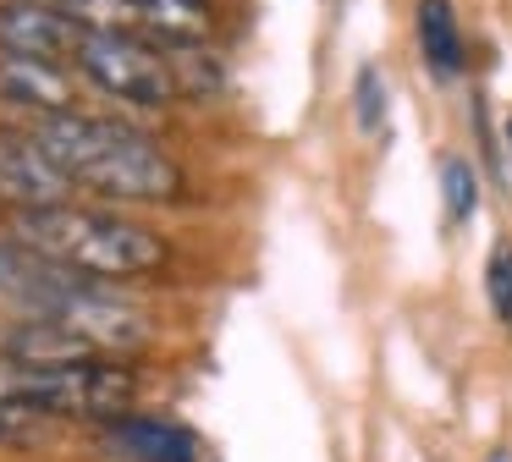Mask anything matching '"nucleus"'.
<instances>
[{"label":"nucleus","mask_w":512,"mask_h":462,"mask_svg":"<svg viewBox=\"0 0 512 462\" xmlns=\"http://www.w3.org/2000/svg\"><path fill=\"white\" fill-rule=\"evenodd\" d=\"M34 143L72 176L78 187H94L105 198H127V204H171L182 193V171L166 160L149 132L133 121L89 116V110H50V116L28 121Z\"/></svg>","instance_id":"1"},{"label":"nucleus","mask_w":512,"mask_h":462,"mask_svg":"<svg viewBox=\"0 0 512 462\" xmlns=\"http://www.w3.org/2000/svg\"><path fill=\"white\" fill-rule=\"evenodd\" d=\"M0 297L12 308H23L28 319H50V325L78 330L100 352H127V347H144L149 341V325L122 297L94 286V275L28 248L23 237L0 242Z\"/></svg>","instance_id":"2"},{"label":"nucleus","mask_w":512,"mask_h":462,"mask_svg":"<svg viewBox=\"0 0 512 462\" xmlns=\"http://www.w3.org/2000/svg\"><path fill=\"white\" fill-rule=\"evenodd\" d=\"M17 237L28 248L50 253V259L72 264V270L94 275V281H127V275H149L171 259L166 237L138 220L105 215V209L83 204H45V209H17L12 215Z\"/></svg>","instance_id":"3"},{"label":"nucleus","mask_w":512,"mask_h":462,"mask_svg":"<svg viewBox=\"0 0 512 462\" xmlns=\"http://www.w3.org/2000/svg\"><path fill=\"white\" fill-rule=\"evenodd\" d=\"M72 72H78L83 83H94L100 94L144 105V110H160L182 94L166 50L138 39V33H122V28H89L83 33L78 55H72Z\"/></svg>","instance_id":"4"},{"label":"nucleus","mask_w":512,"mask_h":462,"mask_svg":"<svg viewBox=\"0 0 512 462\" xmlns=\"http://www.w3.org/2000/svg\"><path fill=\"white\" fill-rule=\"evenodd\" d=\"M83 33H89V22H78L61 6H45V0H0V50L72 66Z\"/></svg>","instance_id":"5"},{"label":"nucleus","mask_w":512,"mask_h":462,"mask_svg":"<svg viewBox=\"0 0 512 462\" xmlns=\"http://www.w3.org/2000/svg\"><path fill=\"white\" fill-rule=\"evenodd\" d=\"M72 176L34 143V132L0 127V198H12L17 209H45L72 198Z\"/></svg>","instance_id":"6"},{"label":"nucleus","mask_w":512,"mask_h":462,"mask_svg":"<svg viewBox=\"0 0 512 462\" xmlns=\"http://www.w3.org/2000/svg\"><path fill=\"white\" fill-rule=\"evenodd\" d=\"M78 83L83 77H72L61 61H39V55L0 50V105L34 110V116L78 110Z\"/></svg>","instance_id":"7"},{"label":"nucleus","mask_w":512,"mask_h":462,"mask_svg":"<svg viewBox=\"0 0 512 462\" xmlns=\"http://www.w3.org/2000/svg\"><path fill=\"white\" fill-rule=\"evenodd\" d=\"M56 424H61V418L50 413L45 369L0 352V440H6V446L45 440V429H56Z\"/></svg>","instance_id":"8"},{"label":"nucleus","mask_w":512,"mask_h":462,"mask_svg":"<svg viewBox=\"0 0 512 462\" xmlns=\"http://www.w3.org/2000/svg\"><path fill=\"white\" fill-rule=\"evenodd\" d=\"M111 451H122L127 462H199V435L177 418H149V413H127L105 429Z\"/></svg>","instance_id":"9"},{"label":"nucleus","mask_w":512,"mask_h":462,"mask_svg":"<svg viewBox=\"0 0 512 462\" xmlns=\"http://www.w3.org/2000/svg\"><path fill=\"white\" fill-rule=\"evenodd\" d=\"M419 50L441 83H452L463 72L468 50H463V22H457L452 0H419Z\"/></svg>","instance_id":"10"},{"label":"nucleus","mask_w":512,"mask_h":462,"mask_svg":"<svg viewBox=\"0 0 512 462\" xmlns=\"http://www.w3.org/2000/svg\"><path fill=\"white\" fill-rule=\"evenodd\" d=\"M138 22L160 44H204L215 33V0H138Z\"/></svg>","instance_id":"11"},{"label":"nucleus","mask_w":512,"mask_h":462,"mask_svg":"<svg viewBox=\"0 0 512 462\" xmlns=\"http://www.w3.org/2000/svg\"><path fill=\"white\" fill-rule=\"evenodd\" d=\"M441 198H446V220H452V226H463V220L474 215L479 187H474L468 160H457V154H446V160H441Z\"/></svg>","instance_id":"12"},{"label":"nucleus","mask_w":512,"mask_h":462,"mask_svg":"<svg viewBox=\"0 0 512 462\" xmlns=\"http://www.w3.org/2000/svg\"><path fill=\"white\" fill-rule=\"evenodd\" d=\"M485 292H490V308L512 325V242H496L485 264Z\"/></svg>","instance_id":"13"},{"label":"nucleus","mask_w":512,"mask_h":462,"mask_svg":"<svg viewBox=\"0 0 512 462\" xmlns=\"http://www.w3.org/2000/svg\"><path fill=\"white\" fill-rule=\"evenodd\" d=\"M353 110H358V127H364V132H380V127H386V88H380V72H375V66H364V72H358Z\"/></svg>","instance_id":"14"},{"label":"nucleus","mask_w":512,"mask_h":462,"mask_svg":"<svg viewBox=\"0 0 512 462\" xmlns=\"http://www.w3.org/2000/svg\"><path fill=\"white\" fill-rule=\"evenodd\" d=\"M45 6H61V11H78L83 0H45Z\"/></svg>","instance_id":"15"},{"label":"nucleus","mask_w":512,"mask_h":462,"mask_svg":"<svg viewBox=\"0 0 512 462\" xmlns=\"http://www.w3.org/2000/svg\"><path fill=\"white\" fill-rule=\"evenodd\" d=\"M507 149H512V121H507Z\"/></svg>","instance_id":"16"}]
</instances>
